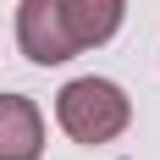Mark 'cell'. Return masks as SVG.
Instances as JSON below:
<instances>
[{
    "mask_svg": "<svg viewBox=\"0 0 160 160\" xmlns=\"http://www.w3.org/2000/svg\"><path fill=\"white\" fill-rule=\"evenodd\" d=\"M55 122H61V132L72 138V144H111V138H122L132 122V99L122 83L111 78H72L55 94Z\"/></svg>",
    "mask_w": 160,
    "mask_h": 160,
    "instance_id": "cell-1",
    "label": "cell"
},
{
    "mask_svg": "<svg viewBox=\"0 0 160 160\" xmlns=\"http://www.w3.org/2000/svg\"><path fill=\"white\" fill-rule=\"evenodd\" d=\"M17 50L33 66H61V61L78 55L72 39H66V22H61L55 0H17Z\"/></svg>",
    "mask_w": 160,
    "mask_h": 160,
    "instance_id": "cell-2",
    "label": "cell"
},
{
    "mask_svg": "<svg viewBox=\"0 0 160 160\" xmlns=\"http://www.w3.org/2000/svg\"><path fill=\"white\" fill-rule=\"evenodd\" d=\"M61 6V22H66V39L72 50H99L122 33V17H127V0H55Z\"/></svg>",
    "mask_w": 160,
    "mask_h": 160,
    "instance_id": "cell-3",
    "label": "cell"
},
{
    "mask_svg": "<svg viewBox=\"0 0 160 160\" xmlns=\"http://www.w3.org/2000/svg\"><path fill=\"white\" fill-rule=\"evenodd\" d=\"M44 155V111L28 94H0V160Z\"/></svg>",
    "mask_w": 160,
    "mask_h": 160,
    "instance_id": "cell-4",
    "label": "cell"
}]
</instances>
